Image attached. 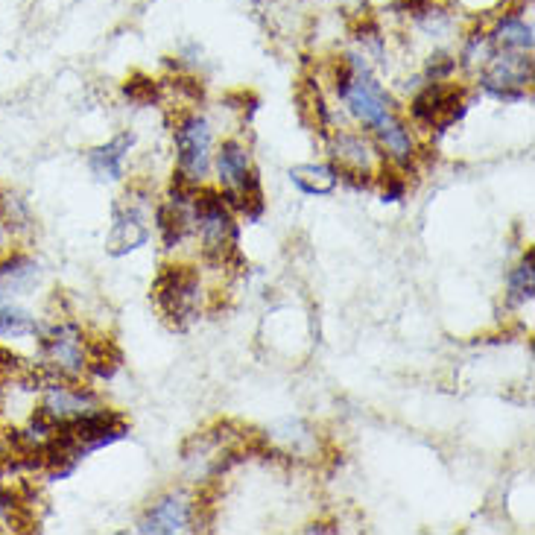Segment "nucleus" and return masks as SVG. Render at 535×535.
I'll return each mask as SVG.
<instances>
[{
	"label": "nucleus",
	"instance_id": "obj_1",
	"mask_svg": "<svg viewBox=\"0 0 535 535\" xmlns=\"http://www.w3.org/2000/svg\"><path fill=\"white\" fill-rule=\"evenodd\" d=\"M351 65H354V71H351V79L345 82V88L340 91V97L348 103L351 115L378 132L381 144L392 153V158L398 164H410V158L416 155L413 153V141H410L407 129L392 115L389 97L383 94L381 85L369 77V71L360 68L357 59H351Z\"/></svg>",
	"mask_w": 535,
	"mask_h": 535
},
{
	"label": "nucleus",
	"instance_id": "obj_2",
	"mask_svg": "<svg viewBox=\"0 0 535 535\" xmlns=\"http://www.w3.org/2000/svg\"><path fill=\"white\" fill-rule=\"evenodd\" d=\"M196 296H199V275L191 267H164L158 272L153 284L155 305L161 307V313L185 328L196 313Z\"/></svg>",
	"mask_w": 535,
	"mask_h": 535
},
{
	"label": "nucleus",
	"instance_id": "obj_3",
	"mask_svg": "<svg viewBox=\"0 0 535 535\" xmlns=\"http://www.w3.org/2000/svg\"><path fill=\"white\" fill-rule=\"evenodd\" d=\"M533 79V59L524 56L521 50H503L492 56L486 74H483V88L495 94L497 100H521L524 85Z\"/></svg>",
	"mask_w": 535,
	"mask_h": 535
},
{
	"label": "nucleus",
	"instance_id": "obj_4",
	"mask_svg": "<svg viewBox=\"0 0 535 535\" xmlns=\"http://www.w3.org/2000/svg\"><path fill=\"white\" fill-rule=\"evenodd\" d=\"M465 115V94L457 85L430 82L413 100V117L419 123H427L430 129H448L454 120Z\"/></svg>",
	"mask_w": 535,
	"mask_h": 535
},
{
	"label": "nucleus",
	"instance_id": "obj_5",
	"mask_svg": "<svg viewBox=\"0 0 535 535\" xmlns=\"http://www.w3.org/2000/svg\"><path fill=\"white\" fill-rule=\"evenodd\" d=\"M41 348L47 354V363L53 366V372L62 375H79L85 369V343H82V331L77 325L65 322L56 325L50 331L41 334Z\"/></svg>",
	"mask_w": 535,
	"mask_h": 535
},
{
	"label": "nucleus",
	"instance_id": "obj_6",
	"mask_svg": "<svg viewBox=\"0 0 535 535\" xmlns=\"http://www.w3.org/2000/svg\"><path fill=\"white\" fill-rule=\"evenodd\" d=\"M176 150H179V164L182 170L202 179L211 167V129L202 117H185L176 129Z\"/></svg>",
	"mask_w": 535,
	"mask_h": 535
},
{
	"label": "nucleus",
	"instance_id": "obj_7",
	"mask_svg": "<svg viewBox=\"0 0 535 535\" xmlns=\"http://www.w3.org/2000/svg\"><path fill=\"white\" fill-rule=\"evenodd\" d=\"M68 421H71V430L77 433L85 451L106 448V445L126 436V419L115 410H88V413Z\"/></svg>",
	"mask_w": 535,
	"mask_h": 535
},
{
	"label": "nucleus",
	"instance_id": "obj_8",
	"mask_svg": "<svg viewBox=\"0 0 535 535\" xmlns=\"http://www.w3.org/2000/svg\"><path fill=\"white\" fill-rule=\"evenodd\" d=\"M150 240V229L144 223V211L138 205H117L115 208V226H112V234H109V255H126L138 246H144Z\"/></svg>",
	"mask_w": 535,
	"mask_h": 535
},
{
	"label": "nucleus",
	"instance_id": "obj_9",
	"mask_svg": "<svg viewBox=\"0 0 535 535\" xmlns=\"http://www.w3.org/2000/svg\"><path fill=\"white\" fill-rule=\"evenodd\" d=\"M191 524V503L182 495H170L164 500H158L153 509L144 515L141 521V533H155V535H170L188 530Z\"/></svg>",
	"mask_w": 535,
	"mask_h": 535
},
{
	"label": "nucleus",
	"instance_id": "obj_10",
	"mask_svg": "<svg viewBox=\"0 0 535 535\" xmlns=\"http://www.w3.org/2000/svg\"><path fill=\"white\" fill-rule=\"evenodd\" d=\"M59 421L77 419L82 413L94 410V395L82 392L74 386H59V383H47V404H44Z\"/></svg>",
	"mask_w": 535,
	"mask_h": 535
},
{
	"label": "nucleus",
	"instance_id": "obj_11",
	"mask_svg": "<svg viewBox=\"0 0 535 535\" xmlns=\"http://www.w3.org/2000/svg\"><path fill=\"white\" fill-rule=\"evenodd\" d=\"M132 144H135V135L123 132V135H117L115 141H109L106 147L91 150V155H88L91 170L100 179H120L123 176V161H126V153H129Z\"/></svg>",
	"mask_w": 535,
	"mask_h": 535
},
{
	"label": "nucleus",
	"instance_id": "obj_12",
	"mask_svg": "<svg viewBox=\"0 0 535 535\" xmlns=\"http://www.w3.org/2000/svg\"><path fill=\"white\" fill-rule=\"evenodd\" d=\"M290 182L307 196H328L337 188V170L328 164H299L290 170Z\"/></svg>",
	"mask_w": 535,
	"mask_h": 535
},
{
	"label": "nucleus",
	"instance_id": "obj_13",
	"mask_svg": "<svg viewBox=\"0 0 535 535\" xmlns=\"http://www.w3.org/2000/svg\"><path fill=\"white\" fill-rule=\"evenodd\" d=\"M155 223L161 231V240L167 249H176L185 234L191 231V217H188V205H176V202H167L155 211Z\"/></svg>",
	"mask_w": 535,
	"mask_h": 535
},
{
	"label": "nucleus",
	"instance_id": "obj_14",
	"mask_svg": "<svg viewBox=\"0 0 535 535\" xmlns=\"http://www.w3.org/2000/svg\"><path fill=\"white\" fill-rule=\"evenodd\" d=\"M217 170H220V179H223L226 188H240L249 179V173H252L249 153L237 141H226L220 155H217Z\"/></svg>",
	"mask_w": 535,
	"mask_h": 535
},
{
	"label": "nucleus",
	"instance_id": "obj_15",
	"mask_svg": "<svg viewBox=\"0 0 535 535\" xmlns=\"http://www.w3.org/2000/svg\"><path fill=\"white\" fill-rule=\"evenodd\" d=\"M492 44L503 47V50H521V53H530L533 50V27L515 15L503 18L497 24V30L492 33Z\"/></svg>",
	"mask_w": 535,
	"mask_h": 535
},
{
	"label": "nucleus",
	"instance_id": "obj_16",
	"mask_svg": "<svg viewBox=\"0 0 535 535\" xmlns=\"http://www.w3.org/2000/svg\"><path fill=\"white\" fill-rule=\"evenodd\" d=\"M85 366L97 375V378H112L117 369L123 366V354L112 340H97V343L85 345Z\"/></svg>",
	"mask_w": 535,
	"mask_h": 535
},
{
	"label": "nucleus",
	"instance_id": "obj_17",
	"mask_svg": "<svg viewBox=\"0 0 535 535\" xmlns=\"http://www.w3.org/2000/svg\"><path fill=\"white\" fill-rule=\"evenodd\" d=\"M296 100H299V115H302L307 126L325 132V129H328V109H325V100H322L319 88H316L313 82H307V85L299 88Z\"/></svg>",
	"mask_w": 535,
	"mask_h": 535
},
{
	"label": "nucleus",
	"instance_id": "obj_18",
	"mask_svg": "<svg viewBox=\"0 0 535 535\" xmlns=\"http://www.w3.org/2000/svg\"><path fill=\"white\" fill-rule=\"evenodd\" d=\"M334 158H337L343 167L369 170L372 153H369V147L363 144V138H357V135H340V138H334Z\"/></svg>",
	"mask_w": 535,
	"mask_h": 535
},
{
	"label": "nucleus",
	"instance_id": "obj_19",
	"mask_svg": "<svg viewBox=\"0 0 535 535\" xmlns=\"http://www.w3.org/2000/svg\"><path fill=\"white\" fill-rule=\"evenodd\" d=\"M535 290V267H533V252H527V261L512 272L509 278V302L512 305H524L533 299Z\"/></svg>",
	"mask_w": 535,
	"mask_h": 535
},
{
	"label": "nucleus",
	"instance_id": "obj_20",
	"mask_svg": "<svg viewBox=\"0 0 535 535\" xmlns=\"http://www.w3.org/2000/svg\"><path fill=\"white\" fill-rule=\"evenodd\" d=\"M123 94L129 103H138V106H155L161 100V82L144 77V74H135V77L126 79L123 85Z\"/></svg>",
	"mask_w": 535,
	"mask_h": 535
},
{
	"label": "nucleus",
	"instance_id": "obj_21",
	"mask_svg": "<svg viewBox=\"0 0 535 535\" xmlns=\"http://www.w3.org/2000/svg\"><path fill=\"white\" fill-rule=\"evenodd\" d=\"M36 322L27 310L12 305H0V337H24L33 334Z\"/></svg>",
	"mask_w": 535,
	"mask_h": 535
},
{
	"label": "nucleus",
	"instance_id": "obj_22",
	"mask_svg": "<svg viewBox=\"0 0 535 535\" xmlns=\"http://www.w3.org/2000/svg\"><path fill=\"white\" fill-rule=\"evenodd\" d=\"M196 179L188 176L182 167L173 173V182H170V202H176V205H191L193 196H196Z\"/></svg>",
	"mask_w": 535,
	"mask_h": 535
},
{
	"label": "nucleus",
	"instance_id": "obj_23",
	"mask_svg": "<svg viewBox=\"0 0 535 535\" xmlns=\"http://www.w3.org/2000/svg\"><path fill=\"white\" fill-rule=\"evenodd\" d=\"M454 68H457V62L448 53H433L430 62H427V77L433 79V82H445V79L454 74Z\"/></svg>",
	"mask_w": 535,
	"mask_h": 535
},
{
	"label": "nucleus",
	"instance_id": "obj_24",
	"mask_svg": "<svg viewBox=\"0 0 535 535\" xmlns=\"http://www.w3.org/2000/svg\"><path fill=\"white\" fill-rule=\"evenodd\" d=\"M404 179L395 170H383V202H398L404 196Z\"/></svg>",
	"mask_w": 535,
	"mask_h": 535
},
{
	"label": "nucleus",
	"instance_id": "obj_25",
	"mask_svg": "<svg viewBox=\"0 0 535 535\" xmlns=\"http://www.w3.org/2000/svg\"><path fill=\"white\" fill-rule=\"evenodd\" d=\"M173 88H176L179 94L191 97L193 103H202V97H205V91H202V85H199L196 79H173Z\"/></svg>",
	"mask_w": 535,
	"mask_h": 535
},
{
	"label": "nucleus",
	"instance_id": "obj_26",
	"mask_svg": "<svg viewBox=\"0 0 535 535\" xmlns=\"http://www.w3.org/2000/svg\"><path fill=\"white\" fill-rule=\"evenodd\" d=\"M398 12H410V15H424L430 9V0H395Z\"/></svg>",
	"mask_w": 535,
	"mask_h": 535
},
{
	"label": "nucleus",
	"instance_id": "obj_27",
	"mask_svg": "<svg viewBox=\"0 0 535 535\" xmlns=\"http://www.w3.org/2000/svg\"><path fill=\"white\" fill-rule=\"evenodd\" d=\"M0 246H3V226H0Z\"/></svg>",
	"mask_w": 535,
	"mask_h": 535
}]
</instances>
